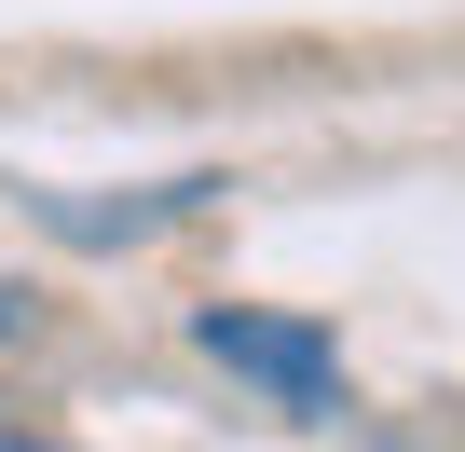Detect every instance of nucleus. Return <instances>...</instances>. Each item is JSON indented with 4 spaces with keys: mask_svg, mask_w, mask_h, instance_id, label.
Returning <instances> with one entry per match:
<instances>
[{
    "mask_svg": "<svg viewBox=\"0 0 465 452\" xmlns=\"http://www.w3.org/2000/svg\"><path fill=\"white\" fill-rule=\"evenodd\" d=\"M192 357H219L232 384H261V397H288V411H329V397H342V343H329L315 316L205 302V316H192Z\"/></svg>",
    "mask_w": 465,
    "mask_h": 452,
    "instance_id": "1",
    "label": "nucleus"
},
{
    "mask_svg": "<svg viewBox=\"0 0 465 452\" xmlns=\"http://www.w3.org/2000/svg\"><path fill=\"white\" fill-rule=\"evenodd\" d=\"M0 452H69L55 425H15V411H0Z\"/></svg>",
    "mask_w": 465,
    "mask_h": 452,
    "instance_id": "4",
    "label": "nucleus"
},
{
    "mask_svg": "<svg viewBox=\"0 0 465 452\" xmlns=\"http://www.w3.org/2000/svg\"><path fill=\"white\" fill-rule=\"evenodd\" d=\"M219 192H232L219 165H178V178H137V192H55V178H28V219L55 247H83V261H124V247L178 234V219H205Z\"/></svg>",
    "mask_w": 465,
    "mask_h": 452,
    "instance_id": "2",
    "label": "nucleus"
},
{
    "mask_svg": "<svg viewBox=\"0 0 465 452\" xmlns=\"http://www.w3.org/2000/svg\"><path fill=\"white\" fill-rule=\"evenodd\" d=\"M28 329H42V302H28V288H0V343H28Z\"/></svg>",
    "mask_w": 465,
    "mask_h": 452,
    "instance_id": "3",
    "label": "nucleus"
}]
</instances>
